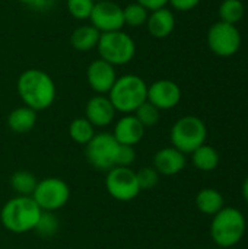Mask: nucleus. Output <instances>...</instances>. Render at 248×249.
Segmentation results:
<instances>
[{"mask_svg": "<svg viewBox=\"0 0 248 249\" xmlns=\"http://www.w3.org/2000/svg\"><path fill=\"white\" fill-rule=\"evenodd\" d=\"M18 95L25 107L39 112L48 109L57 96L53 77L41 69H26L16 82Z\"/></svg>", "mask_w": 248, "mask_h": 249, "instance_id": "nucleus-1", "label": "nucleus"}, {"mask_svg": "<svg viewBox=\"0 0 248 249\" xmlns=\"http://www.w3.org/2000/svg\"><path fill=\"white\" fill-rule=\"evenodd\" d=\"M42 210L32 197L15 196L9 198L0 210L1 226L10 233L32 232Z\"/></svg>", "mask_w": 248, "mask_h": 249, "instance_id": "nucleus-2", "label": "nucleus"}, {"mask_svg": "<svg viewBox=\"0 0 248 249\" xmlns=\"http://www.w3.org/2000/svg\"><path fill=\"white\" fill-rule=\"evenodd\" d=\"M115 111L126 115L133 114L148 99V85L137 74L118 76L107 95Z\"/></svg>", "mask_w": 248, "mask_h": 249, "instance_id": "nucleus-3", "label": "nucleus"}, {"mask_svg": "<svg viewBox=\"0 0 248 249\" xmlns=\"http://www.w3.org/2000/svg\"><path fill=\"white\" fill-rule=\"evenodd\" d=\"M246 228V217L238 209L224 207L212 219L210 236L219 248L229 249L244 238Z\"/></svg>", "mask_w": 248, "mask_h": 249, "instance_id": "nucleus-4", "label": "nucleus"}, {"mask_svg": "<svg viewBox=\"0 0 248 249\" xmlns=\"http://www.w3.org/2000/svg\"><path fill=\"white\" fill-rule=\"evenodd\" d=\"M208 127L196 115H186L178 118L170 131V140L172 147L178 149L184 155L193 153L197 147L206 143Z\"/></svg>", "mask_w": 248, "mask_h": 249, "instance_id": "nucleus-5", "label": "nucleus"}, {"mask_svg": "<svg viewBox=\"0 0 248 249\" xmlns=\"http://www.w3.org/2000/svg\"><path fill=\"white\" fill-rule=\"evenodd\" d=\"M96 51L99 54V58L113 64L114 67L124 66L134 58L136 42L123 29L104 32L99 36Z\"/></svg>", "mask_w": 248, "mask_h": 249, "instance_id": "nucleus-6", "label": "nucleus"}, {"mask_svg": "<svg viewBox=\"0 0 248 249\" xmlns=\"http://www.w3.org/2000/svg\"><path fill=\"white\" fill-rule=\"evenodd\" d=\"M70 194V187L64 179L57 177H48L38 181L32 198L42 212L56 213L69 203Z\"/></svg>", "mask_w": 248, "mask_h": 249, "instance_id": "nucleus-7", "label": "nucleus"}, {"mask_svg": "<svg viewBox=\"0 0 248 249\" xmlns=\"http://www.w3.org/2000/svg\"><path fill=\"white\" fill-rule=\"evenodd\" d=\"M120 143L111 133H96L85 146V156L88 163L102 172H108L115 166L117 152Z\"/></svg>", "mask_w": 248, "mask_h": 249, "instance_id": "nucleus-8", "label": "nucleus"}, {"mask_svg": "<svg viewBox=\"0 0 248 249\" xmlns=\"http://www.w3.org/2000/svg\"><path fill=\"white\" fill-rule=\"evenodd\" d=\"M105 188L117 201H132L140 194V187L136 178V171L124 166H114L105 172Z\"/></svg>", "mask_w": 248, "mask_h": 249, "instance_id": "nucleus-9", "label": "nucleus"}, {"mask_svg": "<svg viewBox=\"0 0 248 249\" xmlns=\"http://www.w3.org/2000/svg\"><path fill=\"white\" fill-rule=\"evenodd\" d=\"M208 45L218 57H232L241 47V34L237 25L227 22H216L208 31Z\"/></svg>", "mask_w": 248, "mask_h": 249, "instance_id": "nucleus-10", "label": "nucleus"}, {"mask_svg": "<svg viewBox=\"0 0 248 249\" xmlns=\"http://www.w3.org/2000/svg\"><path fill=\"white\" fill-rule=\"evenodd\" d=\"M89 23L101 34L121 31L124 26L123 7L113 0L95 1L92 13L89 16Z\"/></svg>", "mask_w": 248, "mask_h": 249, "instance_id": "nucleus-11", "label": "nucleus"}, {"mask_svg": "<svg viewBox=\"0 0 248 249\" xmlns=\"http://www.w3.org/2000/svg\"><path fill=\"white\" fill-rule=\"evenodd\" d=\"M148 102L155 105L159 111L175 108L181 101L180 86L170 79H159L148 85Z\"/></svg>", "mask_w": 248, "mask_h": 249, "instance_id": "nucleus-12", "label": "nucleus"}, {"mask_svg": "<svg viewBox=\"0 0 248 249\" xmlns=\"http://www.w3.org/2000/svg\"><path fill=\"white\" fill-rule=\"evenodd\" d=\"M115 67L102 58H95L89 63L86 69V80L89 88L96 95H108L113 85L117 80Z\"/></svg>", "mask_w": 248, "mask_h": 249, "instance_id": "nucleus-13", "label": "nucleus"}, {"mask_svg": "<svg viewBox=\"0 0 248 249\" xmlns=\"http://www.w3.org/2000/svg\"><path fill=\"white\" fill-rule=\"evenodd\" d=\"M117 111L107 95H94L85 105V118L95 127L104 128L114 123Z\"/></svg>", "mask_w": 248, "mask_h": 249, "instance_id": "nucleus-14", "label": "nucleus"}, {"mask_svg": "<svg viewBox=\"0 0 248 249\" xmlns=\"http://www.w3.org/2000/svg\"><path fill=\"white\" fill-rule=\"evenodd\" d=\"M145 130L146 128L139 123V120L133 114H126L115 121L111 134L120 144L134 147L142 142L145 136Z\"/></svg>", "mask_w": 248, "mask_h": 249, "instance_id": "nucleus-15", "label": "nucleus"}, {"mask_svg": "<svg viewBox=\"0 0 248 249\" xmlns=\"http://www.w3.org/2000/svg\"><path fill=\"white\" fill-rule=\"evenodd\" d=\"M187 165L186 155L180 152L178 149L170 146L158 150L153 156V168L159 175L164 177H172L180 174Z\"/></svg>", "mask_w": 248, "mask_h": 249, "instance_id": "nucleus-16", "label": "nucleus"}, {"mask_svg": "<svg viewBox=\"0 0 248 249\" xmlns=\"http://www.w3.org/2000/svg\"><path fill=\"white\" fill-rule=\"evenodd\" d=\"M146 28L151 36L164 39L170 36L175 28V15L171 9L168 7H161L153 12H149L148 20H146Z\"/></svg>", "mask_w": 248, "mask_h": 249, "instance_id": "nucleus-17", "label": "nucleus"}, {"mask_svg": "<svg viewBox=\"0 0 248 249\" xmlns=\"http://www.w3.org/2000/svg\"><path fill=\"white\" fill-rule=\"evenodd\" d=\"M38 120V112L31 109L29 107H18L15 109H12L7 115V127L12 133L15 134H26L29 133Z\"/></svg>", "mask_w": 248, "mask_h": 249, "instance_id": "nucleus-18", "label": "nucleus"}, {"mask_svg": "<svg viewBox=\"0 0 248 249\" xmlns=\"http://www.w3.org/2000/svg\"><path fill=\"white\" fill-rule=\"evenodd\" d=\"M101 32L94 28L91 23L77 26L70 35V45L80 53H86L91 50H96Z\"/></svg>", "mask_w": 248, "mask_h": 249, "instance_id": "nucleus-19", "label": "nucleus"}, {"mask_svg": "<svg viewBox=\"0 0 248 249\" xmlns=\"http://www.w3.org/2000/svg\"><path fill=\"white\" fill-rule=\"evenodd\" d=\"M196 207L203 214L215 216L224 209V197L215 188H203L196 196Z\"/></svg>", "mask_w": 248, "mask_h": 249, "instance_id": "nucleus-20", "label": "nucleus"}, {"mask_svg": "<svg viewBox=\"0 0 248 249\" xmlns=\"http://www.w3.org/2000/svg\"><path fill=\"white\" fill-rule=\"evenodd\" d=\"M38 178L26 169H19L15 171L10 178H9V185L10 188L15 191L16 196H23V197H32L37 184H38Z\"/></svg>", "mask_w": 248, "mask_h": 249, "instance_id": "nucleus-21", "label": "nucleus"}, {"mask_svg": "<svg viewBox=\"0 0 248 249\" xmlns=\"http://www.w3.org/2000/svg\"><path fill=\"white\" fill-rule=\"evenodd\" d=\"M191 155V163L194 165L196 169L202 172H210L218 168L219 165V153L215 147L209 144H202L197 147Z\"/></svg>", "mask_w": 248, "mask_h": 249, "instance_id": "nucleus-22", "label": "nucleus"}, {"mask_svg": "<svg viewBox=\"0 0 248 249\" xmlns=\"http://www.w3.org/2000/svg\"><path fill=\"white\" fill-rule=\"evenodd\" d=\"M95 134H96L95 127L85 117L75 118L69 125V136L77 144L86 146Z\"/></svg>", "mask_w": 248, "mask_h": 249, "instance_id": "nucleus-23", "label": "nucleus"}, {"mask_svg": "<svg viewBox=\"0 0 248 249\" xmlns=\"http://www.w3.org/2000/svg\"><path fill=\"white\" fill-rule=\"evenodd\" d=\"M58 231H60V219L53 212H42L34 228V232L42 239L56 236Z\"/></svg>", "mask_w": 248, "mask_h": 249, "instance_id": "nucleus-24", "label": "nucleus"}, {"mask_svg": "<svg viewBox=\"0 0 248 249\" xmlns=\"http://www.w3.org/2000/svg\"><path fill=\"white\" fill-rule=\"evenodd\" d=\"M244 4L241 0H224L219 6V18L222 22L237 25L244 18Z\"/></svg>", "mask_w": 248, "mask_h": 249, "instance_id": "nucleus-25", "label": "nucleus"}, {"mask_svg": "<svg viewBox=\"0 0 248 249\" xmlns=\"http://www.w3.org/2000/svg\"><path fill=\"white\" fill-rule=\"evenodd\" d=\"M123 16H124V25H129L132 28H139L146 25L149 10H146L142 4L133 1L123 7Z\"/></svg>", "mask_w": 248, "mask_h": 249, "instance_id": "nucleus-26", "label": "nucleus"}, {"mask_svg": "<svg viewBox=\"0 0 248 249\" xmlns=\"http://www.w3.org/2000/svg\"><path fill=\"white\" fill-rule=\"evenodd\" d=\"M133 115L139 120V123L145 127V128H149V127H153L159 123L161 120V111L152 105L151 102H143L134 112Z\"/></svg>", "mask_w": 248, "mask_h": 249, "instance_id": "nucleus-27", "label": "nucleus"}, {"mask_svg": "<svg viewBox=\"0 0 248 249\" xmlns=\"http://www.w3.org/2000/svg\"><path fill=\"white\" fill-rule=\"evenodd\" d=\"M95 1L94 0H66L67 12L77 20H89Z\"/></svg>", "mask_w": 248, "mask_h": 249, "instance_id": "nucleus-28", "label": "nucleus"}, {"mask_svg": "<svg viewBox=\"0 0 248 249\" xmlns=\"http://www.w3.org/2000/svg\"><path fill=\"white\" fill-rule=\"evenodd\" d=\"M159 177L161 175L156 172L153 166H143L139 171H136V178L142 191L155 188L159 182Z\"/></svg>", "mask_w": 248, "mask_h": 249, "instance_id": "nucleus-29", "label": "nucleus"}, {"mask_svg": "<svg viewBox=\"0 0 248 249\" xmlns=\"http://www.w3.org/2000/svg\"><path fill=\"white\" fill-rule=\"evenodd\" d=\"M136 162V150L133 146H126L120 144L118 152H117V159H115V166H124L130 168Z\"/></svg>", "mask_w": 248, "mask_h": 249, "instance_id": "nucleus-30", "label": "nucleus"}, {"mask_svg": "<svg viewBox=\"0 0 248 249\" xmlns=\"http://www.w3.org/2000/svg\"><path fill=\"white\" fill-rule=\"evenodd\" d=\"M199 3H200V0H168V4H171V7L178 12L193 10Z\"/></svg>", "mask_w": 248, "mask_h": 249, "instance_id": "nucleus-31", "label": "nucleus"}, {"mask_svg": "<svg viewBox=\"0 0 248 249\" xmlns=\"http://www.w3.org/2000/svg\"><path fill=\"white\" fill-rule=\"evenodd\" d=\"M134 1L142 4L149 12H153L161 7H167V4H168V0H134Z\"/></svg>", "mask_w": 248, "mask_h": 249, "instance_id": "nucleus-32", "label": "nucleus"}, {"mask_svg": "<svg viewBox=\"0 0 248 249\" xmlns=\"http://www.w3.org/2000/svg\"><path fill=\"white\" fill-rule=\"evenodd\" d=\"M18 1L23 4H31V6H39L41 3H44V0H18Z\"/></svg>", "mask_w": 248, "mask_h": 249, "instance_id": "nucleus-33", "label": "nucleus"}, {"mask_svg": "<svg viewBox=\"0 0 248 249\" xmlns=\"http://www.w3.org/2000/svg\"><path fill=\"white\" fill-rule=\"evenodd\" d=\"M243 197H244L246 203H247V204H248V177H247V178H246L244 184H243Z\"/></svg>", "mask_w": 248, "mask_h": 249, "instance_id": "nucleus-34", "label": "nucleus"}, {"mask_svg": "<svg viewBox=\"0 0 248 249\" xmlns=\"http://www.w3.org/2000/svg\"><path fill=\"white\" fill-rule=\"evenodd\" d=\"M94 1H101V0H94Z\"/></svg>", "mask_w": 248, "mask_h": 249, "instance_id": "nucleus-35", "label": "nucleus"}, {"mask_svg": "<svg viewBox=\"0 0 248 249\" xmlns=\"http://www.w3.org/2000/svg\"><path fill=\"white\" fill-rule=\"evenodd\" d=\"M219 249H224V248H219Z\"/></svg>", "mask_w": 248, "mask_h": 249, "instance_id": "nucleus-36", "label": "nucleus"}]
</instances>
